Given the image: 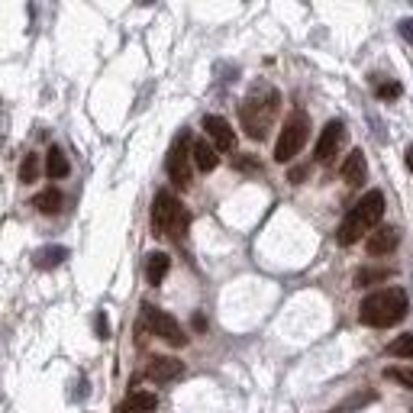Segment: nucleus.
Returning <instances> with one entry per match:
<instances>
[{
    "mask_svg": "<svg viewBox=\"0 0 413 413\" xmlns=\"http://www.w3.org/2000/svg\"><path fill=\"white\" fill-rule=\"evenodd\" d=\"M401 36H404L407 42H413V19H410V17L401 19Z\"/></svg>",
    "mask_w": 413,
    "mask_h": 413,
    "instance_id": "26",
    "label": "nucleus"
},
{
    "mask_svg": "<svg viewBox=\"0 0 413 413\" xmlns=\"http://www.w3.org/2000/svg\"><path fill=\"white\" fill-rule=\"evenodd\" d=\"M142 319H146V326H149L152 336L165 339L168 346H175V349H184V346H188V336H184V329H181V323L171 317V313H165V310L146 304V307H142Z\"/></svg>",
    "mask_w": 413,
    "mask_h": 413,
    "instance_id": "7",
    "label": "nucleus"
},
{
    "mask_svg": "<svg viewBox=\"0 0 413 413\" xmlns=\"http://www.w3.org/2000/svg\"><path fill=\"white\" fill-rule=\"evenodd\" d=\"M391 268H358L355 272V284L358 288H368V284H381V281H387L391 278Z\"/></svg>",
    "mask_w": 413,
    "mask_h": 413,
    "instance_id": "19",
    "label": "nucleus"
},
{
    "mask_svg": "<svg viewBox=\"0 0 413 413\" xmlns=\"http://www.w3.org/2000/svg\"><path fill=\"white\" fill-rule=\"evenodd\" d=\"M401 91H404V87L397 85V81H387V85H378L375 87V94L381 97V100H394V97H401Z\"/></svg>",
    "mask_w": 413,
    "mask_h": 413,
    "instance_id": "24",
    "label": "nucleus"
},
{
    "mask_svg": "<svg viewBox=\"0 0 413 413\" xmlns=\"http://www.w3.org/2000/svg\"><path fill=\"white\" fill-rule=\"evenodd\" d=\"M407 168L413 171V146H410V149H407Z\"/></svg>",
    "mask_w": 413,
    "mask_h": 413,
    "instance_id": "30",
    "label": "nucleus"
},
{
    "mask_svg": "<svg viewBox=\"0 0 413 413\" xmlns=\"http://www.w3.org/2000/svg\"><path fill=\"white\" fill-rule=\"evenodd\" d=\"M375 391H365V394H352L346 401V404H339V407H333V410L329 413H355V410H362V407L365 404H371V401H375Z\"/></svg>",
    "mask_w": 413,
    "mask_h": 413,
    "instance_id": "21",
    "label": "nucleus"
},
{
    "mask_svg": "<svg viewBox=\"0 0 413 413\" xmlns=\"http://www.w3.org/2000/svg\"><path fill=\"white\" fill-rule=\"evenodd\" d=\"M385 378L401 387H407V391H413V365H387Z\"/></svg>",
    "mask_w": 413,
    "mask_h": 413,
    "instance_id": "20",
    "label": "nucleus"
},
{
    "mask_svg": "<svg viewBox=\"0 0 413 413\" xmlns=\"http://www.w3.org/2000/svg\"><path fill=\"white\" fill-rule=\"evenodd\" d=\"M194 329H206V319L200 317V313H197V317H194Z\"/></svg>",
    "mask_w": 413,
    "mask_h": 413,
    "instance_id": "29",
    "label": "nucleus"
},
{
    "mask_svg": "<svg viewBox=\"0 0 413 413\" xmlns=\"http://www.w3.org/2000/svg\"><path fill=\"white\" fill-rule=\"evenodd\" d=\"M184 375V362L175 355H155L146 368V378L155 381V385H168V381H178Z\"/></svg>",
    "mask_w": 413,
    "mask_h": 413,
    "instance_id": "9",
    "label": "nucleus"
},
{
    "mask_svg": "<svg viewBox=\"0 0 413 413\" xmlns=\"http://www.w3.org/2000/svg\"><path fill=\"white\" fill-rule=\"evenodd\" d=\"M191 161H194L200 171H213L216 165H220V155H216V149L206 139H197L191 146Z\"/></svg>",
    "mask_w": 413,
    "mask_h": 413,
    "instance_id": "14",
    "label": "nucleus"
},
{
    "mask_svg": "<svg viewBox=\"0 0 413 413\" xmlns=\"http://www.w3.org/2000/svg\"><path fill=\"white\" fill-rule=\"evenodd\" d=\"M307 136H310L307 113L304 110L291 113V116L284 120V130H281V136H278V142H274V161H291L294 155L304 149Z\"/></svg>",
    "mask_w": 413,
    "mask_h": 413,
    "instance_id": "5",
    "label": "nucleus"
},
{
    "mask_svg": "<svg viewBox=\"0 0 413 413\" xmlns=\"http://www.w3.org/2000/svg\"><path fill=\"white\" fill-rule=\"evenodd\" d=\"M33 206H36L39 213H58L62 210V194H58V188H46V191H39L36 197H33Z\"/></svg>",
    "mask_w": 413,
    "mask_h": 413,
    "instance_id": "18",
    "label": "nucleus"
},
{
    "mask_svg": "<svg viewBox=\"0 0 413 413\" xmlns=\"http://www.w3.org/2000/svg\"><path fill=\"white\" fill-rule=\"evenodd\" d=\"M191 146H194L191 132L181 130L178 136H175V142H171V149H168L165 171H168V178H171L175 188H188L191 184Z\"/></svg>",
    "mask_w": 413,
    "mask_h": 413,
    "instance_id": "6",
    "label": "nucleus"
},
{
    "mask_svg": "<svg viewBox=\"0 0 413 413\" xmlns=\"http://www.w3.org/2000/svg\"><path fill=\"white\" fill-rule=\"evenodd\" d=\"M387 355L413 358V333H404V336H397L394 342H387Z\"/></svg>",
    "mask_w": 413,
    "mask_h": 413,
    "instance_id": "22",
    "label": "nucleus"
},
{
    "mask_svg": "<svg viewBox=\"0 0 413 413\" xmlns=\"http://www.w3.org/2000/svg\"><path fill=\"white\" fill-rule=\"evenodd\" d=\"M68 171H71V161H68V155L58 146H52V149L46 152V175L52 181H58V178H65Z\"/></svg>",
    "mask_w": 413,
    "mask_h": 413,
    "instance_id": "16",
    "label": "nucleus"
},
{
    "mask_svg": "<svg viewBox=\"0 0 413 413\" xmlns=\"http://www.w3.org/2000/svg\"><path fill=\"white\" fill-rule=\"evenodd\" d=\"M155 407H159V397L149 391H136V394H130L126 404L116 407V413H152Z\"/></svg>",
    "mask_w": 413,
    "mask_h": 413,
    "instance_id": "15",
    "label": "nucleus"
},
{
    "mask_svg": "<svg viewBox=\"0 0 413 413\" xmlns=\"http://www.w3.org/2000/svg\"><path fill=\"white\" fill-rule=\"evenodd\" d=\"M68 258V249L65 245H42L33 252V265H36L39 272H49V268H58V265Z\"/></svg>",
    "mask_w": 413,
    "mask_h": 413,
    "instance_id": "13",
    "label": "nucleus"
},
{
    "mask_svg": "<svg viewBox=\"0 0 413 413\" xmlns=\"http://www.w3.org/2000/svg\"><path fill=\"white\" fill-rule=\"evenodd\" d=\"M304 175H307V168H294L291 175H288V178H291L294 184H301V181H304Z\"/></svg>",
    "mask_w": 413,
    "mask_h": 413,
    "instance_id": "28",
    "label": "nucleus"
},
{
    "mask_svg": "<svg viewBox=\"0 0 413 413\" xmlns=\"http://www.w3.org/2000/svg\"><path fill=\"white\" fill-rule=\"evenodd\" d=\"M397 243H401V233H397L394 226H375V229L365 236L368 255H387V252H394Z\"/></svg>",
    "mask_w": 413,
    "mask_h": 413,
    "instance_id": "11",
    "label": "nucleus"
},
{
    "mask_svg": "<svg viewBox=\"0 0 413 413\" xmlns=\"http://www.w3.org/2000/svg\"><path fill=\"white\" fill-rule=\"evenodd\" d=\"M381 216H385V194L381 191H368L365 197L346 213V220L339 223L336 229L339 245H355L362 236H368L375 226H381Z\"/></svg>",
    "mask_w": 413,
    "mask_h": 413,
    "instance_id": "1",
    "label": "nucleus"
},
{
    "mask_svg": "<svg viewBox=\"0 0 413 413\" xmlns=\"http://www.w3.org/2000/svg\"><path fill=\"white\" fill-rule=\"evenodd\" d=\"M36 178H39V155L29 152L26 159H23V165H19V181H23V184H33Z\"/></svg>",
    "mask_w": 413,
    "mask_h": 413,
    "instance_id": "23",
    "label": "nucleus"
},
{
    "mask_svg": "<svg viewBox=\"0 0 413 413\" xmlns=\"http://www.w3.org/2000/svg\"><path fill=\"white\" fill-rule=\"evenodd\" d=\"M204 132H206V139H210V146H213L216 152H233L236 149V132L223 116H204Z\"/></svg>",
    "mask_w": 413,
    "mask_h": 413,
    "instance_id": "10",
    "label": "nucleus"
},
{
    "mask_svg": "<svg viewBox=\"0 0 413 413\" xmlns=\"http://www.w3.org/2000/svg\"><path fill=\"white\" fill-rule=\"evenodd\" d=\"M278 107H281V94L274 87H255L239 107V120H243L245 136L249 139H265L274 116H278Z\"/></svg>",
    "mask_w": 413,
    "mask_h": 413,
    "instance_id": "2",
    "label": "nucleus"
},
{
    "mask_svg": "<svg viewBox=\"0 0 413 413\" xmlns=\"http://www.w3.org/2000/svg\"><path fill=\"white\" fill-rule=\"evenodd\" d=\"M168 268H171L168 255H165V252H152L149 258H146V278H149V284H161V281H165Z\"/></svg>",
    "mask_w": 413,
    "mask_h": 413,
    "instance_id": "17",
    "label": "nucleus"
},
{
    "mask_svg": "<svg viewBox=\"0 0 413 413\" xmlns=\"http://www.w3.org/2000/svg\"><path fill=\"white\" fill-rule=\"evenodd\" d=\"M94 329H97V339L110 336V326H107V317H103V313H97V317H94Z\"/></svg>",
    "mask_w": 413,
    "mask_h": 413,
    "instance_id": "25",
    "label": "nucleus"
},
{
    "mask_svg": "<svg viewBox=\"0 0 413 413\" xmlns=\"http://www.w3.org/2000/svg\"><path fill=\"white\" fill-rule=\"evenodd\" d=\"M342 142H346V123H342V120H329L326 126H323V132H319L317 149H313V159H317L319 165L333 161V155L342 149Z\"/></svg>",
    "mask_w": 413,
    "mask_h": 413,
    "instance_id": "8",
    "label": "nucleus"
},
{
    "mask_svg": "<svg viewBox=\"0 0 413 413\" xmlns=\"http://www.w3.org/2000/svg\"><path fill=\"white\" fill-rule=\"evenodd\" d=\"M191 226V213L188 206H181V200L168 191H159L155 200H152V229L155 236H171V239H181Z\"/></svg>",
    "mask_w": 413,
    "mask_h": 413,
    "instance_id": "4",
    "label": "nucleus"
},
{
    "mask_svg": "<svg viewBox=\"0 0 413 413\" xmlns=\"http://www.w3.org/2000/svg\"><path fill=\"white\" fill-rule=\"evenodd\" d=\"M407 310H410L407 294L401 291V288H385V291L368 294L365 301H362L358 319H362L365 326L387 329V326H394V323H401V319L407 317Z\"/></svg>",
    "mask_w": 413,
    "mask_h": 413,
    "instance_id": "3",
    "label": "nucleus"
},
{
    "mask_svg": "<svg viewBox=\"0 0 413 413\" xmlns=\"http://www.w3.org/2000/svg\"><path fill=\"white\" fill-rule=\"evenodd\" d=\"M365 171H368V161H365V152L362 149H352L346 155V161H342V168H339V175H342V181L346 184H362L365 181Z\"/></svg>",
    "mask_w": 413,
    "mask_h": 413,
    "instance_id": "12",
    "label": "nucleus"
},
{
    "mask_svg": "<svg viewBox=\"0 0 413 413\" xmlns=\"http://www.w3.org/2000/svg\"><path fill=\"white\" fill-rule=\"evenodd\" d=\"M236 168H245V171H255V168H258V161H255V159H245V155H239V159H236Z\"/></svg>",
    "mask_w": 413,
    "mask_h": 413,
    "instance_id": "27",
    "label": "nucleus"
}]
</instances>
